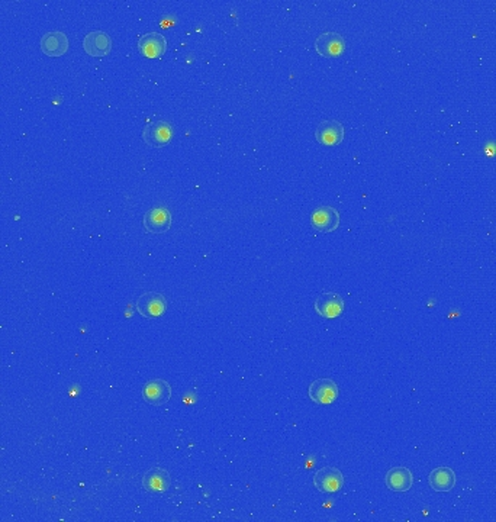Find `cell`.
Here are the masks:
<instances>
[{"instance_id":"7a4b0ae2","label":"cell","mask_w":496,"mask_h":522,"mask_svg":"<svg viewBox=\"0 0 496 522\" xmlns=\"http://www.w3.org/2000/svg\"><path fill=\"white\" fill-rule=\"evenodd\" d=\"M173 138V128L167 121L149 122L143 131V139L153 148H161L167 145Z\"/></svg>"},{"instance_id":"9c48e42d","label":"cell","mask_w":496,"mask_h":522,"mask_svg":"<svg viewBox=\"0 0 496 522\" xmlns=\"http://www.w3.org/2000/svg\"><path fill=\"white\" fill-rule=\"evenodd\" d=\"M83 48L92 57L108 55L112 50V40L108 33L102 31H93L85 36Z\"/></svg>"},{"instance_id":"30bf717a","label":"cell","mask_w":496,"mask_h":522,"mask_svg":"<svg viewBox=\"0 0 496 522\" xmlns=\"http://www.w3.org/2000/svg\"><path fill=\"white\" fill-rule=\"evenodd\" d=\"M138 50L147 58H160L167 50V41L158 32H149L139 36Z\"/></svg>"},{"instance_id":"5b68a950","label":"cell","mask_w":496,"mask_h":522,"mask_svg":"<svg viewBox=\"0 0 496 522\" xmlns=\"http://www.w3.org/2000/svg\"><path fill=\"white\" fill-rule=\"evenodd\" d=\"M135 307L141 315L149 319H153L164 314L167 308V302L161 293L147 292L138 297Z\"/></svg>"},{"instance_id":"8992f818","label":"cell","mask_w":496,"mask_h":522,"mask_svg":"<svg viewBox=\"0 0 496 522\" xmlns=\"http://www.w3.org/2000/svg\"><path fill=\"white\" fill-rule=\"evenodd\" d=\"M308 395L318 405H330L338 396V386L333 379H316L311 383Z\"/></svg>"},{"instance_id":"4fadbf2b","label":"cell","mask_w":496,"mask_h":522,"mask_svg":"<svg viewBox=\"0 0 496 522\" xmlns=\"http://www.w3.org/2000/svg\"><path fill=\"white\" fill-rule=\"evenodd\" d=\"M40 47L45 55L60 57L64 55L68 50V38L64 32L53 31L43 36Z\"/></svg>"},{"instance_id":"6da1fadb","label":"cell","mask_w":496,"mask_h":522,"mask_svg":"<svg viewBox=\"0 0 496 522\" xmlns=\"http://www.w3.org/2000/svg\"><path fill=\"white\" fill-rule=\"evenodd\" d=\"M315 50L323 57L335 58L345 51V40L341 33L325 32L316 38Z\"/></svg>"},{"instance_id":"ba28073f","label":"cell","mask_w":496,"mask_h":522,"mask_svg":"<svg viewBox=\"0 0 496 522\" xmlns=\"http://www.w3.org/2000/svg\"><path fill=\"white\" fill-rule=\"evenodd\" d=\"M311 222L316 231L333 233L340 225V213L333 206H321L313 211Z\"/></svg>"},{"instance_id":"9a60e30c","label":"cell","mask_w":496,"mask_h":522,"mask_svg":"<svg viewBox=\"0 0 496 522\" xmlns=\"http://www.w3.org/2000/svg\"><path fill=\"white\" fill-rule=\"evenodd\" d=\"M386 486L394 492H406L412 488L414 476L406 467H394L386 474Z\"/></svg>"},{"instance_id":"8fae6325","label":"cell","mask_w":496,"mask_h":522,"mask_svg":"<svg viewBox=\"0 0 496 522\" xmlns=\"http://www.w3.org/2000/svg\"><path fill=\"white\" fill-rule=\"evenodd\" d=\"M315 138L318 142L327 147L338 145L344 139V127L341 122L334 119L323 121L315 131Z\"/></svg>"},{"instance_id":"3957f363","label":"cell","mask_w":496,"mask_h":522,"mask_svg":"<svg viewBox=\"0 0 496 522\" xmlns=\"http://www.w3.org/2000/svg\"><path fill=\"white\" fill-rule=\"evenodd\" d=\"M313 484L324 494H335L343 488L344 476L337 467H324L315 473Z\"/></svg>"},{"instance_id":"2e32d148","label":"cell","mask_w":496,"mask_h":522,"mask_svg":"<svg viewBox=\"0 0 496 522\" xmlns=\"http://www.w3.org/2000/svg\"><path fill=\"white\" fill-rule=\"evenodd\" d=\"M428 483L437 492H450L455 484V474L450 467H438L430 473Z\"/></svg>"},{"instance_id":"52a82bcc","label":"cell","mask_w":496,"mask_h":522,"mask_svg":"<svg viewBox=\"0 0 496 522\" xmlns=\"http://www.w3.org/2000/svg\"><path fill=\"white\" fill-rule=\"evenodd\" d=\"M143 223H144V228L149 233L164 234L171 227V213L167 208H163V206L151 208L150 211L146 212Z\"/></svg>"},{"instance_id":"5bb4252c","label":"cell","mask_w":496,"mask_h":522,"mask_svg":"<svg viewBox=\"0 0 496 522\" xmlns=\"http://www.w3.org/2000/svg\"><path fill=\"white\" fill-rule=\"evenodd\" d=\"M171 484V477L170 473L164 469L160 467H154L150 469L144 477H143V486L146 491L153 492V494H163L167 492Z\"/></svg>"},{"instance_id":"7c38bea8","label":"cell","mask_w":496,"mask_h":522,"mask_svg":"<svg viewBox=\"0 0 496 522\" xmlns=\"http://www.w3.org/2000/svg\"><path fill=\"white\" fill-rule=\"evenodd\" d=\"M143 398L150 405H154V406L164 405L171 399V388L163 379L150 380L143 388Z\"/></svg>"},{"instance_id":"277c9868","label":"cell","mask_w":496,"mask_h":522,"mask_svg":"<svg viewBox=\"0 0 496 522\" xmlns=\"http://www.w3.org/2000/svg\"><path fill=\"white\" fill-rule=\"evenodd\" d=\"M344 299L334 292L321 293L315 301V311L318 312V315H321L325 319H334L340 316L344 311Z\"/></svg>"}]
</instances>
